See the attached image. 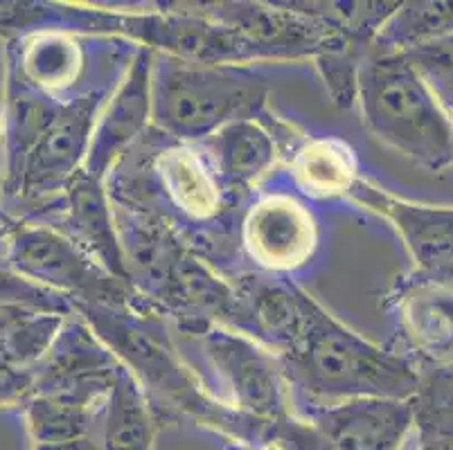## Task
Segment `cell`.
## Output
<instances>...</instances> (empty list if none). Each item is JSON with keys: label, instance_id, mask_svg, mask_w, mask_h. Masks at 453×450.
Returning a JSON list of instances; mask_svg holds the SVG:
<instances>
[{"label": "cell", "instance_id": "obj_1", "mask_svg": "<svg viewBox=\"0 0 453 450\" xmlns=\"http://www.w3.org/2000/svg\"><path fill=\"white\" fill-rule=\"evenodd\" d=\"M75 313L131 371L158 423L192 421L224 441L266 439L278 428L249 419L214 399L176 342L170 322L158 313L106 304H75Z\"/></svg>", "mask_w": 453, "mask_h": 450}, {"label": "cell", "instance_id": "obj_2", "mask_svg": "<svg viewBox=\"0 0 453 450\" xmlns=\"http://www.w3.org/2000/svg\"><path fill=\"white\" fill-rule=\"evenodd\" d=\"M304 307L303 338L280 356L296 416L352 399H413L419 367L409 356L365 340L309 293Z\"/></svg>", "mask_w": 453, "mask_h": 450}, {"label": "cell", "instance_id": "obj_3", "mask_svg": "<svg viewBox=\"0 0 453 450\" xmlns=\"http://www.w3.org/2000/svg\"><path fill=\"white\" fill-rule=\"evenodd\" d=\"M365 129L428 172L453 164V118L403 52L370 50L359 74Z\"/></svg>", "mask_w": 453, "mask_h": 450}, {"label": "cell", "instance_id": "obj_4", "mask_svg": "<svg viewBox=\"0 0 453 450\" xmlns=\"http://www.w3.org/2000/svg\"><path fill=\"white\" fill-rule=\"evenodd\" d=\"M269 95L271 81L255 65L189 64L156 55L151 126L179 142L201 144L226 124L266 118Z\"/></svg>", "mask_w": 453, "mask_h": 450}, {"label": "cell", "instance_id": "obj_5", "mask_svg": "<svg viewBox=\"0 0 453 450\" xmlns=\"http://www.w3.org/2000/svg\"><path fill=\"white\" fill-rule=\"evenodd\" d=\"M140 45L115 36H90L68 30H45L7 41V74L61 102L113 93Z\"/></svg>", "mask_w": 453, "mask_h": 450}, {"label": "cell", "instance_id": "obj_6", "mask_svg": "<svg viewBox=\"0 0 453 450\" xmlns=\"http://www.w3.org/2000/svg\"><path fill=\"white\" fill-rule=\"evenodd\" d=\"M0 259L12 272L35 286L75 304L135 307L134 286L95 262L70 237L39 221L7 214L0 225Z\"/></svg>", "mask_w": 453, "mask_h": 450}, {"label": "cell", "instance_id": "obj_7", "mask_svg": "<svg viewBox=\"0 0 453 450\" xmlns=\"http://www.w3.org/2000/svg\"><path fill=\"white\" fill-rule=\"evenodd\" d=\"M180 338L199 352L205 367L201 378L224 406L266 426L294 419L282 362L266 347L224 324Z\"/></svg>", "mask_w": 453, "mask_h": 450}, {"label": "cell", "instance_id": "obj_8", "mask_svg": "<svg viewBox=\"0 0 453 450\" xmlns=\"http://www.w3.org/2000/svg\"><path fill=\"white\" fill-rule=\"evenodd\" d=\"M234 248L249 271L294 279L319 259L323 225L314 205L289 185L257 187L240 210Z\"/></svg>", "mask_w": 453, "mask_h": 450}, {"label": "cell", "instance_id": "obj_9", "mask_svg": "<svg viewBox=\"0 0 453 450\" xmlns=\"http://www.w3.org/2000/svg\"><path fill=\"white\" fill-rule=\"evenodd\" d=\"M255 50L259 61L311 59L343 39V32L309 14L300 3H196Z\"/></svg>", "mask_w": 453, "mask_h": 450}, {"label": "cell", "instance_id": "obj_10", "mask_svg": "<svg viewBox=\"0 0 453 450\" xmlns=\"http://www.w3.org/2000/svg\"><path fill=\"white\" fill-rule=\"evenodd\" d=\"M122 370L125 365L88 327V322L73 313L65 317L50 352L32 367L35 396L104 408Z\"/></svg>", "mask_w": 453, "mask_h": 450}, {"label": "cell", "instance_id": "obj_11", "mask_svg": "<svg viewBox=\"0 0 453 450\" xmlns=\"http://www.w3.org/2000/svg\"><path fill=\"white\" fill-rule=\"evenodd\" d=\"M393 317L388 342L418 367L453 365V284L413 271L395 282L386 295Z\"/></svg>", "mask_w": 453, "mask_h": 450}, {"label": "cell", "instance_id": "obj_12", "mask_svg": "<svg viewBox=\"0 0 453 450\" xmlns=\"http://www.w3.org/2000/svg\"><path fill=\"white\" fill-rule=\"evenodd\" d=\"M27 221H39L70 237L88 257L122 282H129L125 248H122L115 208L106 180L80 169L59 198L35 210Z\"/></svg>", "mask_w": 453, "mask_h": 450}, {"label": "cell", "instance_id": "obj_13", "mask_svg": "<svg viewBox=\"0 0 453 450\" xmlns=\"http://www.w3.org/2000/svg\"><path fill=\"white\" fill-rule=\"evenodd\" d=\"M154 59L150 48H138L106 104L102 106L90 138L84 169L109 180L113 169L150 133L154 124Z\"/></svg>", "mask_w": 453, "mask_h": 450}, {"label": "cell", "instance_id": "obj_14", "mask_svg": "<svg viewBox=\"0 0 453 450\" xmlns=\"http://www.w3.org/2000/svg\"><path fill=\"white\" fill-rule=\"evenodd\" d=\"M311 431L316 450H406L415 435L411 401L352 399L298 415Z\"/></svg>", "mask_w": 453, "mask_h": 450}, {"label": "cell", "instance_id": "obj_15", "mask_svg": "<svg viewBox=\"0 0 453 450\" xmlns=\"http://www.w3.org/2000/svg\"><path fill=\"white\" fill-rule=\"evenodd\" d=\"M234 313L228 327L253 338L275 356L298 345L307 322V291L294 279L244 271L230 278Z\"/></svg>", "mask_w": 453, "mask_h": 450}, {"label": "cell", "instance_id": "obj_16", "mask_svg": "<svg viewBox=\"0 0 453 450\" xmlns=\"http://www.w3.org/2000/svg\"><path fill=\"white\" fill-rule=\"evenodd\" d=\"M349 201L365 205L370 212L393 223L418 263L415 271L447 278L453 266V208L411 203L406 198L386 192L365 176Z\"/></svg>", "mask_w": 453, "mask_h": 450}, {"label": "cell", "instance_id": "obj_17", "mask_svg": "<svg viewBox=\"0 0 453 450\" xmlns=\"http://www.w3.org/2000/svg\"><path fill=\"white\" fill-rule=\"evenodd\" d=\"M287 185L309 203L352 198L364 180L352 144L339 135H303L291 144L284 167Z\"/></svg>", "mask_w": 453, "mask_h": 450}, {"label": "cell", "instance_id": "obj_18", "mask_svg": "<svg viewBox=\"0 0 453 450\" xmlns=\"http://www.w3.org/2000/svg\"><path fill=\"white\" fill-rule=\"evenodd\" d=\"M224 187L246 201L280 156L278 131L265 118L237 119L201 142Z\"/></svg>", "mask_w": 453, "mask_h": 450}, {"label": "cell", "instance_id": "obj_19", "mask_svg": "<svg viewBox=\"0 0 453 450\" xmlns=\"http://www.w3.org/2000/svg\"><path fill=\"white\" fill-rule=\"evenodd\" d=\"M156 428H158V419L147 401L145 392L125 367L102 410V448L154 450Z\"/></svg>", "mask_w": 453, "mask_h": 450}, {"label": "cell", "instance_id": "obj_20", "mask_svg": "<svg viewBox=\"0 0 453 450\" xmlns=\"http://www.w3.org/2000/svg\"><path fill=\"white\" fill-rule=\"evenodd\" d=\"M453 36V0H411L399 3L374 39L386 52H409L419 45Z\"/></svg>", "mask_w": 453, "mask_h": 450}, {"label": "cell", "instance_id": "obj_21", "mask_svg": "<svg viewBox=\"0 0 453 450\" xmlns=\"http://www.w3.org/2000/svg\"><path fill=\"white\" fill-rule=\"evenodd\" d=\"M104 408H88L55 396H32L20 416L35 444H65L100 435Z\"/></svg>", "mask_w": 453, "mask_h": 450}, {"label": "cell", "instance_id": "obj_22", "mask_svg": "<svg viewBox=\"0 0 453 450\" xmlns=\"http://www.w3.org/2000/svg\"><path fill=\"white\" fill-rule=\"evenodd\" d=\"M411 408L419 446L453 448V365L419 367V383Z\"/></svg>", "mask_w": 453, "mask_h": 450}, {"label": "cell", "instance_id": "obj_23", "mask_svg": "<svg viewBox=\"0 0 453 450\" xmlns=\"http://www.w3.org/2000/svg\"><path fill=\"white\" fill-rule=\"evenodd\" d=\"M374 48L372 41L343 36L314 59L329 102L336 109H352L359 97V74L365 57Z\"/></svg>", "mask_w": 453, "mask_h": 450}, {"label": "cell", "instance_id": "obj_24", "mask_svg": "<svg viewBox=\"0 0 453 450\" xmlns=\"http://www.w3.org/2000/svg\"><path fill=\"white\" fill-rule=\"evenodd\" d=\"M435 93L442 109L453 118V36L403 52Z\"/></svg>", "mask_w": 453, "mask_h": 450}, {"label": "cell", "instance_id": "obj_25", "mask_svg": "<svg viewBox=\"0 0 453 450\" xmlns=\"http://www.w3.org/2000/svg\"><path fill=\"white\" fill-rule=\"evenodd\" d=\"M32 396H35L32 370L12 365L0 356V410H23Z\"/></svg>", "mask_w": 453, "mask_h": 450}, {"label": "cell", "instance_id": "obj_26", "mask_svg": "<svg viewBox=\"0 0 453 450\" xmlns=\"http://www.w3.org/2000/svg\"><path fill=\"white\" fill-rule=\"evenodd\" d=\"M32 450H104L100 444V435L86 437V439L65 441V444H35Z\"/></svg>", "mask_w": 453, "mask_h": 450}, {"label": "cell", "instance_id": "obj_27", "mask_svg": "<svg viewBox=\"0 0 453 450\" xmlns=\"http://www.w3.org/2000/svg\"><path fill=\"white\" fill-rule=\"evenodd\" d=\"M3 187H5V151H3V140H0V225L7 218V212L3 210Z\"/></svg>", "mask_w": 453, "mask_h": 450}, {"label": "cell", "instance_id": "obj_28", "mask_svg": "<svg viewBox=\"0 0 453 450\" xmlns=\"http://www.w3.org/2000/svg\"><path fill=\"white\" fill-rule=\"evenodd\" d=\"M419 450H453V448H449V446H431V444H422V446H419Z\"/></svg>", "mask_w": 453, "mask_h": 450}, {"label": "cell", "instance_id": "obj_29", "mask_svg": "<svg viewBox=\"0 0 453 450\" xmlns=\"http://www.w3.org/2000/svg\"><path fill=\"white\" fill-rule=\"evenodd\" d=\"M444 279H449V282L453 284V266H451V271H449V275H447V278H444Z\"/></svg>", "mask_w": 453, "mask_h": 450}, {"label": "cell", "instance_id": "obj_30", "mask_svg": "<svg viewBox=\"0 0 453 450\" xmlns=\"http://www.w3.org/2000/svg\"><path fill=\"white\" fill-rule=\"evenodd\" d=\"M0 140H3V113H0Z\"/></svg>", "mask_w": 453, "mask_h": 450}]
</instances>
